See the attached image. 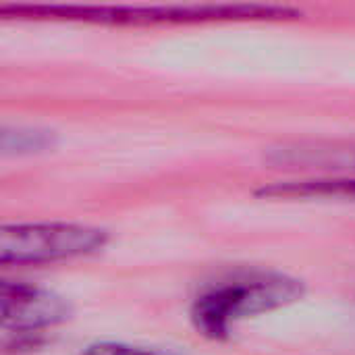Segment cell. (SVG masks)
I'll return each mask as SVG.
<instances>
[{"label": "cell", "instance_id": "52a82bcc", "mask_svg": "<svg viewBox=\"0 0 355 355\" xmlns=\"http://www.w3.org/2000/svg\"><path fill=\"white\" fill-rule=\"evenodd\" d=\"M81 355H173L158 349H148V347H137L129 343H116V341H98L87 345Z\"/></svg>", "mask_w": 355, "mask_h": 355}, {"label": "cell", "instance_id": "277c9868", "mask_svg": "<svg viewBox=\"0 0 355 355\" xmlns=\"http://www.w3.org/2000/svg\"><path fill=\"white\" fill-rule=\"evenodd\" d=\"M0 304L2 329L6 335L17 337V347L33 345L44 331L62 324L71 314L69 304L60 295L21 281L2 283Z\"/></svg>", "mask_w": 355, "mask_h": 355}, {"label": "cell", "instance_id": "5b68a950", "mask_svg": "<svg viewBox=\"0 0 355 355\" xmlns=\"http://www.w3.org/2000/svg\"><path fill=\"white\" fill-rule=\"evenodd\" d=\"M277 162L293 166H318L327 171H341L355 175V144L352 146H324V144H297L285 146L277 152ZM314 193H355V177L318 179Z\"/></svg>", "mask_w": 355, "mask_h": 355}, {"label": "cell", "instance_id": "7a4b0ae2", "mask_svg": "<svg viewBox=\"0 0 355 355\" xmlns=\"http://www.w3.org/2000/svg\"><path fill=\"white\" fill-rule=\"evenodd\" d=\"M2 15L19 12L52 19H77L110 25H152V23H193L229 19H279L295 15L287 6L262 4H202V6H2Z\"/></svg>", "mask_w": 355, "mask_h": 355}, {"label": "cell", "instance_id": "3957f363", "mask_svg": "<svg viewBox=\"0 0 355 355\" xmlns=\"http://www.w3.org/2000/svg\"><path fill=\"white\" fill-rule=\"evenodd\" d=\"M108 243V233L89 225L73 223H25L4 225L0 231V262L48 264L73 260L100 252Z\"/></svg>", "mask_w": 355, "mask_h": 355}, {"label": "cell", "instance_id": "8992f818", "mask_svg": "<svg viewBox=\"0 0 355 355\" xmlns=\"http://www.w3.org/2000/svg\"><path fill=\"white\" fill-rule=\"evenodd\" d=\"M50 144V135L46 131H35V129H15L2 131V148L6 152H35L42 150Z\"/></svg>", "mask_w": 355, "mask_h": 355}, {"label": "cell", "instance_id": "6da1fadb", "mask_svg": "<svg viewBox=\"0 0 355 355\" xmlns=\"http://www.w3.org/2000/svg\"><path fill=\"white\" fill-rule=\"evenodd\" d=\"M304 293V281L287 272L237 270L220 277L193 300L191 320L204 337L225 339L237 322L291 306Z\"/></svg>", "mask_w": 355, "mask_h": 355}]
</instances>
